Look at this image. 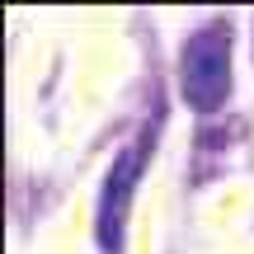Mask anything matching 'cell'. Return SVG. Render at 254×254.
Returning <instances> with one entry per match:
<instances>
[{"label":"cell","instance_id":"obj_1","mask_svg":"<svg viewBox=\"0 0 254 254\" xmlns=\"http://www.w3.org/2000/svg\"><path fill=\"white\" fill-rule=\"evenodd\" d=\"M236 90V24L212 14L179 43V99L198 118H217Z\"/></svg>","mask_w":254,"mask_h":254},{"label":"cell","instance_id":"obj_2","mask_svg":"<svg viewBox=\"0 0 254 254\" xmlns=\"http://www.w3.org/2000/svg\"><path fill=\"white\" fill-rule=\"evenodd\" d=\"M160 127H165V109L155 104L151 118H146V123L118 146V151H113L109 170H104L99 198H94V250H99V254H123V250H127L132 198H136L141 174L151 170V155H155V141H160Z\"/></svg>","mask_w":254,"mask_h":254},{"label":"cell","instance_id":"obj_3","mask_svg":"<svg viewBox=\"0 0 254 254\" xmlns=\"http://www.w3.org/2000/svg\"><path fill=\"white\" fill-rule=\"evenodd\" d=\"M250 57H254V19H250Z\"/></svg>","mask_w":254,"mask_h":254}]
</instances>
